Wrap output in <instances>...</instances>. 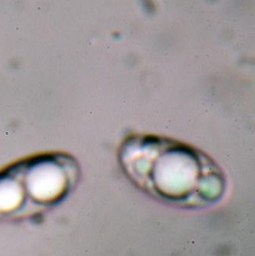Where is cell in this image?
Wrapping results in <instances>:
<instances>
[{"instance_id": "cell-2", "label": "cell", "mask_w": 255, "mask_h": 256, "mask_svg": "<svg viewBox=\"0 0 255 256\" xmlns=\"http://www.w3.org/2000/svg\"><path fill=\"white\" fill-rule=\"evenodd\" d=\"M80 179L77 160L62 151L20 158L0 168V221L38 218L62 204Z\"/></svg>"}, {"instance_id": "cell-1", "label": "cell", "mask_w": 255, "mask_h": 256, "mask_svg": "<svg viewBox=\"0 0 255 256\" xmlns=\"http://www.w3.org/2000/svg\"><path fill=\"white\" fill-rule=\"evenodd\" d=\"M121 168L154 199L186 210L208 208L226 195L222 170L198 148L165 136H128L119 150Z\"/></svg>"}]
</instances>
